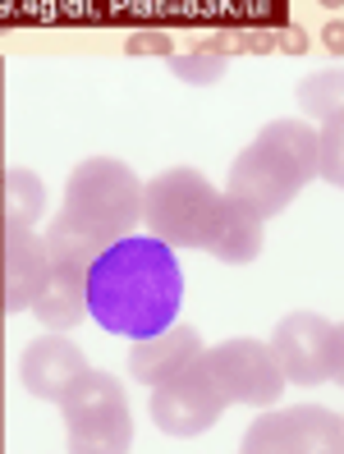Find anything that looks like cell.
<instances>
[{"instance_id":"6da1fadb","label":"cell","mask_w":344,"mask_h":454,"mask_svg":"<svg viewBox=\"0 0 344 454\" xmlns=\"http://www.w3.org/2000/svg\"><path fill=\"white\" fill-rule=\"evenodd\" d=\"M184 303V276L175 248L161 239L124 234L106 244L88 266V312L101 331L147 340L166 331Z\"/></svg>"},{"instance_id":"7a4b0ae2","label":"cell","mask_w":344,"mask_h":454,"mask_svg":"<svg viewBox=\"0 0 344 454\" xmlns=\"http://www.w3.org/2000/svg\"><path fill=\"white\" fill-rule=\"evenodd\" d=\"M317 175V133L303 120H276L239 152L230 166V198L257 211L262 221L289 207L303 184Z\"/></svg>"},{"instance_id":"3957f363","label":"cell","mask_w":344,"mask_h":454,"mask_svg":"<svg viewBox=\"0 0 344 454\" xmlns=\"http://www.w3.org/2000/svg\"><path fill=\"white\" fill-rule=\"evenodd\" d=\"M60 216H69L101 244H115V239L134 234V225H143V179L124 161L92 156L69 175Z\"/></svg>"},{"instance_id":"277c9868","label":"cell","mask_w":344,"mask_h":454,"mask_svg":"<svg viewBox=\"0 0 344 454\" xmlns=\"http://www.w3.org/2000/svg\"><path fill=\"white\" fill-rule=\"evenodd\" d=\"M216 202L221 193L207 184V175L175 166L143 184V225L152 230V239H161L170 248H207Z\"/></svg>"},{"instance_id":"5b68a950","label":"cell","mask_w":344,"mask_h":454,"mask_svg":"<svg viewBox=\"0 0 344 454\" xmlns=\"http://www.w3.org/2000/svg\"><path fill=\"white\" fill-rule=\"evenodd\" d=\"M69 427V450H129L134 445V418H129L124 386L106 372H83L78 386L60 399Z\"/></svg>"},{"instance_id":"8992f818","label":"cell","mask_w":344,"mask_h":454,"mask_svg":"<svg viewBox=\"0 0 344 454\" xmlns=\"http://www.w3.org/2000/svg\"><path fill=\"white\" fill-rule=\"evenodd\" d=\"M267 349L280 367V377L294 386L340 381V372H344V331L317 312H289L276 326Z\"/></svg>"},{"instance_id":"52a82bcc","label":"cell","mask_w":344,"mask_h":454,"mask_svg":"<svg viewBox=\"0 0 344 454\" xmlns=\"http://www.w3.org/2000/svg\"><path fill=\"white\" fill-rule=\"evenodd\" d=\"M202 367L211 372L225 404H276L285 377L262 340H225L202 349Z\"/></svg>"},{"instance_id":"ba28073f","label":"cell","mask_w":344,"mask_h":454,"mask_svg":"<svg viewBox=\"0 0 344 454\" xmlns=\"http://www.w3.org/2000/svg\"><path fill=\"white\" fill-rule=\"evenodd\" d=\"M221 409H225V395L216 390L202 358H193L189 367H179L166 381L152 386V422L166 436H202L221 418Z\"/></svg>"},{"instance_id":"9c48e42d","label":"cell","mask_w":344,"mask_h":454,"mask_svg":"<svg viewBox=\"0 0 344 454\" xmlns=\"http://www.w3.org/2000/svg\"><path fill=\"white\" fill-rule=\"evenodd\" d=\"M344 422L331 409H280L257 418L244 432L248 454H294V450H340Z\"/></svg>"},{"instance_id":"30bf717a","label":"cell","mask_w":344,"mask_h":454,"mask_svg":"<svg viewBox=\"0 0 344 454\" xmlns=\"http://www.w3.org/2000/svg\"><path fill=\"white\" fill-rule=\"evenodd\" d=\"M88 372V358L74 340L65 335H37L19 358V377L23 390L33 399H46V404H60V399L78 386V377Z\"/></svg>"},{"instance_id":"8fae6325","label":"cell","mask_w":344,"mask_h":454,"mask_svg":"<svg viewBox=\"0 0 344 454\" xmlns=\"http://www.w3.org/2000/svg\"><path fill=\"white\" fill-rule=\"evenodd\" d=\"M46 276V244L28 225H0V312H28Z\"/></svg>"},{"instance_id":"7c38bea8","label":"cell","mask_w":344,"mask_h":454,"mask_svg":"<svg viewBox=\"0 0 344 454\" xmlns=\"http://www.w3.org/2000/svg\"><path fill=\"white\" fill-rule=\"evenodd\" d=\"M28 312H37V322L46 331H69L78 326V317L88 312V271L69 262H46V276L33 294Z\"/></svg>"},{"instance_id":"4fadbf2b","label":"cell","mask_w":344,"mask_h":454,"mask_svg":"<svg viewBox=\"0 0 344 454\" xmlns=\"http://www.w3.org/2000/svg\"><path fill=\"white\" fill-rule=\"evenodd\" d=\"M202 335L193 326H166V331H156L147 340H134V349H129V372H134V381L143 386H156V381H166L170 372L179 367H189L193 358H202Z\"/></svg>"},{"instance_id":"5bb4252c","label":"cell","mask_w":344,"mask_h":454,"mask_svg":"<svg viewBox=\"0 0 344 454\" xmlns=\"http://www.w3.org/2000/svg\"><path fill=\"white\" fill-rule=\"evenodd\" d=\"M262 244H267L262 216H257V211H248L244 202H234L230 193H221L202 253H211L216 262H230V266H244V262H253L262 253Z\"/></svg>"},{"instance_id":"9a60e30c","label":"cell","mask_w":344,"mask_h":454,"mask_svg":"<svg viewBox=\"0 0 344 454\" xmlns=\"http://www.w3.org/2000/svg\"><path fill=\"white\" fill-rule=\"evenodd\" d=\"M46 211V184L33 170H5L0 175V225H37Z\"/></svg>"},{"instance_id":"2e32d148","label":"cell","mask_w":344,"mask_h":454,"mask_svg":"<svg viewBox=\"0 0 344 454\" xmlns=\"http://www.w3.org/2000/svg\"><path fill=\"white\" fill-rule=\"evenodd\" d=\"M42 244H46V262H69V266H83V271L92 266V257L106 248L101 239H92L88 230H78L69 216L51 221V230H46Z\"/></svg>"},{"instance_id":"e0dca14e","label":"cell","mask_w":344,"mask_h":454,"mask_svg":"<svg viewBox=\"0 0 344 454\" xmlns=\"http://www.w3.org/2000/svg\"><path fill=\"white\" fill-rule=\"evenodd\" d=\"M317 175L326 184H344V115L322 120V133H317Z\"/></svg>"},{"instance_id":"ac0fdd59","label":"cell","mask_w":344,"mask_h":454,"mask_svg":"<svg viewBox=\"0 0 344 454\" xmlns=\"http://www.w3.org/2000/svg\"><path fill=\"white\" fill-rule=\"evenodd\" d=\"M340 69L335 74H317V78H308V83L299 88V106L303 111H312L317 120H331V115H344L340 111Z\"/></svg>"},{"instance_id":"d6986e66","label":"cell","mask_w":344,"mask_h":454,"mask_svg":"<svg viewBox=\"0 0 344 454\" xmlns=\"http://www.w3.org/2000/svg\"><path fill=\"white\" fill-rule=\"evenodd\" d=\"M170 74L189 88H211L225 78V56H207V51H193V56H170Z\"/></svg>"},{"instance_id":"ffe728a7","label":"cell","mask_w":344,"mask_h":454,"mask_svg":"<svg viewBox=\"0 0 344 454\" xmlns=\"http://www.w3.org/2000/svg\"><path fill=\"white\" fill-rule=\"evenodd\" d=\"M230 37V56H271L276 51V33L271 28H234Z\"/></svg>"},{"instance_id":"44dd1931","label":"cell","mask_w":344,"mask_h":454,"mask_svg":"<svg viewBox=\"0 0 344 454\" xmlns=\"http://www.w3.org/2000/svg\"><path fill=\"white\" fill-rule=\"evenodd\" d=\"M175 42L166 33H134L124 42V56H170Z\"/></svg>"},{"instance_id":"7402d4cb","label":"cell","mask_w":344,"mask_h":454,"mask_svg":"<svg viewBox=\"0 0 344 454\" xmlns=\"http://www.w3.org/2000/svg\"><path fill=\"white\" fill-rule=\"evenodd\" d=\"M276 51H285V56H303V51H308V33L303 28H280L276 33Z\"/></svg>"},{"instance_id":"603a6c76","label":"cell","mask_w":344,"mask_h":454,"mask_svg":"<svg viewBox=\"0 0 344 454\" xmlns=\"http://www.w3.org/2000/svg\"><path fill=\"white\" fill-rule=\"evenodd\" d=\"M322 42H326V51L340 60V51H344V23H340V14L326 23V33H322Z\"/></svg>"},{"instance_id":"cb8c5ba5","label":"cell","mask_w":344,"mask_h":454,"mask_svg":"<svg viewBox=\"0 0 344 454\" xmlns=\"http://www.w3.org/2000/svg\"><path fill=\"white\" fill-rule=\"evenodd\" d=\"M198 51H207V56H225V60H230V37H225V33H207V37L198 42Z\"/></svg>"},{"instance_id":"d4e9b609","label":"cell","mask_w":344,"mask_h":454,"mask_svg":"<svg viewBox=\"0 0 344 454\" xmlns=\"http://www.w3.org/2000/svg\"><path fill=\"white\" fill-rule=\"evenodd\" d=\"M322 5H326V10H335V14H340V5H344V0H322Z\"/></svg>"}]
</instances>
